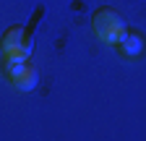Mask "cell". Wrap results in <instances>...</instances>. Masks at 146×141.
Instances as JSON below:
<instances>
[{"instance_id":"obj_1","label":"cell","mask_w":146,"mask_h":141,"mask_svg":"<svg viewBox=\"0 0 146 141\" xmlns=\"http://www.w3.org/2000/svg\"><path fill=\"white\" fill-rule=\"evenodd\" d=\"M91 29H94V34H97L99 42H104V45H117L120 34L125 29V21H123V16L115 8L99 5L94 13H91Z\"/></svg>"},{"instance_id":"obj_2","label":"cell","mask_w":146,"mask_h":141,"mask_svg":"<svg viewBox=\"0 0 146 141\" xmlns=\"http://www.w3.org/2000/svg\"><path fill=\"white\" fill-rule=\"evenodd\" d=\"M0 55L5 60H29L31 58V39L21 24H13L5 29L0 39Z\"/></svg>"},{"instance_id":"obj_4","label":"cell","mask_w":146,"mask_h":141,"mask_svg":"<svg viewBox=\"0 0 146 141\" xmlns=\"http://www.w3.org/2000/svg\"><path fill=\"white\" fill-rule=\"evenodd\" d=\"M117 47H120V55H123V58L136 60L141 52H143V34H141L138 29L125 26L123 34H120V39H117Z\"/></svg>"},{"instance_id":"obj_3","label":"cell","mask_w":146,"mask_h":141,"mask_svg":"<svg viewBox=\"0 0 146 141\" xmlns=\"http://www.w3.org/2000/svg\"><path fill=\"white\" fill-rule=\"evenodd\" d=\"M0 70H3L5 81L18 92H31L36 86V68L31 65V60H0Z\"/></svg>"}]
</instances>
